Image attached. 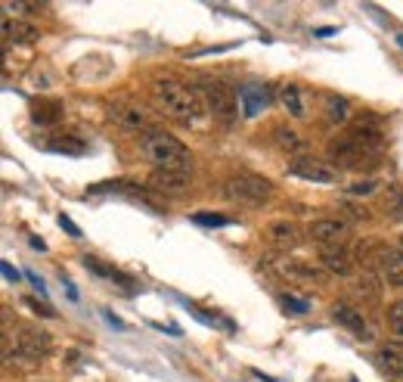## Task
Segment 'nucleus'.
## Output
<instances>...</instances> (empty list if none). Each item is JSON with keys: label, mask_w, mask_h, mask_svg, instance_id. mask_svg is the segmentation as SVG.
<instances>
[{"label": "nucleus", "mask_w": 403, "mask_h": 382, "mask_svg": "<svg viewBox=\"0 0 403 382\" xmlns=\"http://www.w3.org/2000/svg\"><path fill=\"white\" fill-rule=\"evenodd\" d=\"M332 317H335V323H338V327L351 329V333H354V336H360V339H372L369 323H366V317L360 314L357 308H351V305H344V301H338V305L332 308Z\"/></svg>", "instance_id": "obj_18"}, {"label": "nucleus", "mask_w": 403, "mask_h": 382, "mask_svg": "<svg viewBox=\"0 0 403 382\" xmlns=\"http://www.w3.org/2000/svg\"><path fill=\"white\" fill-rule=\"evenodd\" d=\"M264 243L276 252H289L295 246H301V227L295 221H270L264 227Z\"/></svg>", "instance_id": "obj_12"}, {"label": "nucleus", "mask_w": 403, "mask_h": 382, "mask_svg": "<svg viewBox=\"0 0 403 382\" xmlns=\"http://www.w3.org/2000/svg\"><path fill=\"white\" fill-rule=\"evenodd\" d=\"M276 273L285 280H304V283H313V280H323V271L311 268V264H301V261H292V258H276Z\"/></svg>", "instance_id": "obj_21"}, {"label": "nucleus", "mask_w": 403, "mask_h": 382, "mask_svg": "<svg viewBox=\"0 0 403 382\" xmlns=\"http://www.w3.org/2000/svg\"><path fill=\"white\" fill-rule=\"evenodd\" d=\"M202 97L208 103V112L220 121V125H233L239 118V93L229 90L224 81H205L202 84Z\"/></svg>", "instance_id": "obj_5"}, {"label": "nucleus", "mask_w": 403, "mask_h": 382, "mask_svg": "<svg viewBox=\"0 0 403 382\" xmlns=\"http://www.w3.org/2000/svg\"><path fill=\"white\" fill-rule=\"evenodd\" d=\"M25 277H28V280H31V283H34V289H38L41 295H47V286H44V280H41V277H38V273H34V271H25Z\"/></svg>", "instance_id": "obj_36"}, {"label": "nucleus", "mask_w": 403, "mask_h": 382, "mask_svg": "<svg viewBox=\"0 0 403 382\" xmlns=\"http://www.w3.org/2000/svg\"><path fill=\"white\" fill-rule=\"evenodd\" d=\"M323 103H326V118L332 121V125H344V121L351 118L348 100L338 97V93H326V97H323Z\"/></svg>", "instance_id": "obj_25"}, {"label": "nucleus", "mask_w": 403, "mask_h": 382, "mask_svg": "<svg viewBox=\"0 0 403 382\" xmlns=\"http://www.w3.org/2000/svg\"><path fill=\"white\" fill-rule=\"evenodd\" d=\"M22 305L28 308V311H34L38 317H56V311L47 305V301H38V299H31V295H25V299H22Z\"/></svg>", "instance_id": "obj_30"}, {"label": "nucleus", "mask_w": 403, "mask_h": 382, "mask_svg": "<svg viewBox=\"0 0 403 382\" xmlns=\"http://www.w3.org/2000/svg\"><path fill=\"white\" fill-rule=\"evenodd\" d=\"M59 280H62V286H66V289H69V299H71V301H78V299H81V295H78V289H75V283H71V280L66 277V273H59Z\"/></svg>", "instance_id": "obj_37"}, {"label": "nucleus", "mask_w": 403, "mask_h": 382, "mask_svg": "<svg viewBox=\"0 0 403 382\" xmlns=\"http://www.w3.org/2000/svg\"><path fill=\"white\" fill-rule=\"evenodd\" d=\"M385 208L391 212L394 221H403V190H388L385 196Z\"/></svg>", "instance_id": "obj_29"}, {"label": "nucleus", "mask_w": 403, "mask_h": 382, "mask_svg": "<svg viewBox=\"0 0 403 382\" xmlns=\"http://www.w3.org/2000/svg\"><path fill=\"white\" fill-rule=\"evenodd\" d=\"M239 109H242V118H255L257 112H264L270 106V93L264 84H257V81H248V84H242L239 90Z\"/></svg>", "instance_id": "obj_14"}, {"label": "nucleus", "mask_w": 403, "mask_h": 382, "mask_svg": "<svg viewBox=\"0 0 403 382\" xmlns=\"http://www.w3.org/2000/svg\"><path fill=\"white\" fill-rule=\"evenodd\" d=\"M220 196L229 199L236 205H246V208H261L273 199V184L267 177L255 175V171H236L224 180L220 186Z\"/></svg>", "instance_id": "obj_3"}, {"label": "nucleus", "mask_w": 403, "mask_h": 382, "mask_svg": "<svg viewBox=\"0 0 403 382\" xmlns=\"http://www.w3.org/2000/svg\"><path fill=\"white\" fill-rule=\"evenodd\" d=\"M190 221L199 227H233L236 224V218L220 214V212H196V214H190Z\"/></svg>", "instance_id": "obj_26"}, {"label": "nucleus", "mask_w": 403, "mask_h": 382, "mask_svg": "<svg viewBox=\"0 0 403 382\" xmlns=\"http://www.w3.org/2000/svg\"><path fill=\"white\" fill-rule=\"evenodd\" d=\"M103 314H106V320H109V323H112V327H118V329H125V323H121V320H118V317H115L112 311H103Z\"/></svg>", "instance_id": "obj_38"}, {"label": "nucleus", "mask_w": 403, "mask_h": 382, "mask_svg": "<svg viewBox=\"0 0 403 382\" xmlns=\"http://www.w3.org/2000/svg\"><path fill=\"white\" fill-rule=\"evenodd\" d=\"M348 134L354 137L360 146H366L372 156H379L385 149V128H381V118L372 112H360L354 121H351Z\"/></svg>", "instance_id": "obj_7"}, {"label": "nucleus", "mask_w": 403, "mask_h": 382, "mask_svg": "<svg viewBox=\"0 0 403 382\" xmlns=\"http://www.w3.org/2000/svg\"><path fill=\"white\" fill-rule=\"evenodd\" d=\"M31 249H38V252H47V243L41 240V236H31Z\"/></svg>", "instance_id": "obj_39"}, {"label": "nucleus", "mask_w": 403, "mask_h": 382, "mask_svg": "<svg viewBox=\"0 0 403 382\" xmlns=\"http://www.w3.org/2000/svg\"><path fill=\"white\" fill-rule=\"evenodd\" d=\"M16 348H19V355L28 360H41L53 351V336L44 333L38 323H22V327L16 329Z\"/></svg>", "instance_id": "obj_8"}, {"label": "nucleus", "mask_w": 403, "mask_h": 382, "mask_svg": "<svg viewBox=\"0 0 403 382\" xmlns=\"http://www.w3.org/2000/svg\"><path fill=\"white\" fill-rule=\"evenodd\" d=\"M0 28H3V50L13 47V44H34V41L41 38L38 28L31 22H25V19H16V22H13L10 16H3L0 19Z\"/></svg>", "instance_id": "obj_15"}, {"label": "nucleus", "mask_w": 403, "mask_h": 382, "mask_svg": "<svg viewBox=\"0 0 403 382\" xmlns=\"http://www.w3.org/2000/svg\"><path fill=\"white\" fill-rule=\"evenodd\" d=\"M0 268H3V277H6V280H13V283H19V277H22V273H19L16 268H13L10 261H3V264H0Z\"/></svg>", "instance_id": "obj_35"}, {"label": "nucleus", "mask_w": 403, "mask_h": 382, "mask_svg": "<svg viewBox=\"0 0 403 382\" xmlns=\"http://www.w3.org/2000/svg\"><path fill=\"white\" fill-rule=\"evenodd\" d=\"M320 261L329 273H338V277H351L354 271V258H351L348 246H320Z\"/></svg>", "instance_id": "obj_17"}, {"label": "nucleus", "mask_w": 403, "mask_h": 382, "mask_svg": "<svg viewBox=\"0 0 403 382\" xmlns=\"http://www.w3.org/2000/svg\"><path fill=\"white\" fill-rule=\"evenodd\" d=\"M44 149H50V153H66V156H84L87 153V143L81 140V137H53V140L44 143Z\"/></svg>", "instance_id": "obj_24"}, {"label": "nucleus", "mask_w": 403, "mask_h": 382, "mask_svg": "<svg viewBox=\"0 0 403 382\" xmlns=\"http://www.w3.org/2000/svg\"><path fill=\"white\" fill-rule=\"evenodd\" d=\"M329 158H332L335 168H363L366 162H372V156L366 146H360V143L351 137L348 131L338 134L329 140Z\"/></svg>", "instance_id": "obj_6"}, {"label": "nucleus", "mask_w": 403, "mask_h": 382, "mask_svg": "<svg viewBox=\"0 0 403 382\" xmlns=\"http://www.w3.org/2000/svg\"><path fill=\"white\" fill-rule=\"evenodd\" d=\"M391 329L397 336H403V305L394 308V314H391Z\"/></svg>", "instance_id": "obj_34"}, {"label": "nucleus", "mask_w": 403, "mask_h": 382, "mask_svg": "<svg viewBox=\"0 0 403 382\" xmlns=\"http://www.w3.org/2000/svg\"><path fill=\"white\" fill-rule=\"evenodd\" d=\"M376 367L385 376L400 379L403 376V345L400 342H388L376 351Z\"/></svg>", "instance_id": "obj_19"}, {"label": "nucleus", "mask_w": 403, "mask_h": 382, "mask_svg": "<svg viewBox=\"0 0 403 382\" xmlns=\"http://www.w3.org/2000/svg\"><path fill=\"white\" fill-rule=\"evenodd\" d=\"M62 115H66V109L59 100H34L31 103V121L41 128H53L56 121H62Z\"/></svg>", "instance_id": "obj_22"}, {"label": "nucleus", "mask_w": 403, "mask_h": 382, "mask_svg": "<svg viewBox=\"0 0 403 382\" xmlns=\"http://www.w3.org/2000/svg\"><path fill=\"white\" fill-rule=\"evenodd\" d=\"M180 305H183V308H190V311L196 314L202 323H208V327H224V329H233V323H229V320H224V317H218V314H208V311H202V308H199V305H192L190 299H180Z\"/></svg>", "instance_id": "obj_27"}, {"label": "nucleus", "mask_w": 403, "mask_h": 382, "mask_svg": "<svg viewBox=\"0 0 403 382\" xmlns=\"http://www.w3.org/2000/svg\"><path fill=\"white\" fill-rule=\"evenodd\" d=\"M351 382H357V379H351Z\"/></svg>", "instance_id": "obj_42"}, {"label": "nucleus", "mask_w": 403, "mask_h": 382, "mask_svg": "<svg viewBox=\"0 0 403 382\" xmlns=\"http://www.w3.org/2000/svg\"><path fill=\"white\" fill-rule=\"evenodd\" d=\"M329 34H335V28H316V38H329Z\"/></svg>", "instance_id": "obj_40"}, {"label": "nucleus", "mask_w": 403, "mask_h": 382, "mask_svg": "<svg viewBox=\"0 0 403 382\" xmlns=\"http://www.w3.org/2000/svg\"><path fill=\"white\" fill-rule=\"evenodd\" d=\"M289 175L298 177V180H307V184H335L338 168L320 162V158L301 156V158H295V162H289Z\"/></svg>", "instance_id": "obj_10"}, {"label": "nucleus", "mask_w": 403, "mask_h": 382, "mask_svg": "<svg viewBox=\"0 0 403 382\" xmlns=\"http://www.w3.org/2000/svg\"><path fill=\"white\" fill-rule=\"evenodd\" d=\"M140 153L162 171H183V175H192L190 149H186L174 134L162 131V128H155V131H149V134H140Z\"/></svg>", "instance_id": "obj_2"}, {"label": "nucleus", "mask_w": 403, "mask_h": 382, "mask_svg": "<svg viewBox=\"0 0 403 382\" xmlns=\"http://www.w3.org/2000/svg\"><path fill=\"white\" fill-rule=\"evenodd\" d=\"M357 292L363 295V289H366V295H376V280H372V273H363V277H357Z\"/></svg>", "instance_id": "obj_32"}, {"label": "nucleus", "mask_w": 403, "mask_h": 382, "mask_svg": "<svg viewBox=\"0 0 403 382\" xmlns=\"http://www.w3.org/2000/svg\"><path fill=\"white\" fill-rule=\"evenodd\" d=\"M276 100L283 103V109L289 112L292 118H307V93L301 90L298 84H283Z\"/></svg>", "instance_id": "obj_20"}, {"label": "nucleus", "mask_w": 403, "mask_h": 382, "mask_svg": "<svg viewBox=\"0 0 403 382\" xmlns=\"http://www.w3.org/2000/svg\"><path fill=\"white\" fill-rule=\"evenodd\" d=\"M59 227H62V230H66V233H69V236H75V240H81V227H78V224H75V221H71V218H69V214H66V212H62V214H59Z\"/></svg>", "instance_id": "obj_33"}, {"label": "nucleus", "mask_w": 403, "mask_h": 382, "mask_svg": "<svg viewBox=\"0 0 403 382\" xmlns=\"http://www.w3.org/2000/svg\"><path fill=\"white\" fill-rule=\"evenodd\" d=\"M84 268H87L90 273H97V277L109 280V283H115V286H121V289H125V295H134V292H136V283H134V277H127V273H121L118 268H112V264L99 261V258H93V255H84Z\"/></svg>", "instance_id": "obj_16"}, {"label": "nucleus", "mask_w": 403, "mask_h": 382, "mask_svg": "<svg viewBox=\"0 0 403 382\" xmlns=\"http://www.w3.org/2000/svg\"><path fill=\"white\" fill-rule=\"evenodd\" d=\"M279 301H283V308H285V311H292V314H307V311H311V301L298 299V295H292V292H283V295H279Z\"/></svg>", "instance_id": "obj_28"}, {"label": "nucleus", "mask_w": 403, "mask_h": 382, "mask_svg": "<svg viewBox=\"0 0 403 382\" xmlns=\"http://www.w3.org/2000/svg\"><path fill=\"white\" fill-rule=\"evenodd\" d=\"M149 190L158 193V196H171V199H177V196H186V190H190V184H192V175H183V171H162V168H155L153 175H149Z\"/></svg>", "instance_id": "obj_11"}, {"label": "nucleus", "mask_w": 403, "mask_h": 382, "mask_svg": "<svg viewBox=\"0 0 403 382\" xmlns=\"http://www.w3.org/2000/svg\"><path fill=\"white\" fill-rule=\"evenodd\" d=\"M273 140H276V146L285 149V153H304L307 149V140L301 134H295L289 125H279L276 131H273Z\"/></svg>", "instance_id": "obj_23"}, {"label": "nucleus", "mask_w": 403, "mask_h": 382, "mask_svg": "<svg viewBox=\"0 0 403 382\" xmlns=\"http://www.w3.org/2000/svg\"><path fill=\"white\" fill-rule=\"evenodd\" d=\"M372 190H379V180H360V184L348 186V193H351V196H369Z\"/></svg>", "instance_id": "obj_31"}, {"label": "nucleus", "mask_w": 403, "mask_h": 382, "mask_svg": "<svg viewBox=\"0 0 403 382\" xmlns=\"http://www.w3.org/2000/svg\"><path fill=\"white\" fill-rule=\"evenodd\" d=\"M153 97H155L158 109L174 115V118L196 121L205 115V97H202V90L190 88V84L180 81V78H155Z\"/></svg>", "instance_id": "obj_1"}, {"label": "nucleus", "mask_w": 403, "mask_h": 382, "mask_svg": "<svg viewBox=\"0 0 403 382\" xmlns=\"http://www.w3.org/2000/svg\"><path fill=\"white\" fill-rule=\"evenodd\" d=\"M400 243H403V236H400Z\"/></svg>", "instance_id": "obj_41"}, {"label": "nucleus", "mask_w": 403, "mask_h": 382, "mask_svg": "<svg viewBox=\"0 0 403 382\" xmlns=\"http://www.w3.org/2000/svg\"><path fill=\"white\" fill-rule=\"evenodd\" d=\"M311 236L320 246H341L351 236V224L344 218H323L311 224Z\"/></svg>", "instance_id": "obj_13"}, {"label": "nucleus", "mask_w": 403, "mask_h": 382, "mask_svg": "<svg viewBox=\"0 0 403 382\" xmlns=\"http://www.w3.org/2000/svg\"><path fill=\"white\" fill-rule=\"evenodd\" d=\"M106 115H109V121H115L118 128H125V131H140V134L155 131L153 109H146V106L136 103V100H112V103L106 106Z\"/></svg>", "instance_id": "obj_4"}, {"label": "nucleus", "mask_w": 403, "mask_h": 382, "mask_svg": "<svg viewBox=\"0 0 403 382\" xmlns=\"http://www.w3.org/2000/svg\"><path fill=\"white\" fill-rule=\"evenodd\" d=\"M369 264H372V268H376L391 286H403V249H394V246H372Z\"/></svg>", "instance_id": "obj_9"}]
</instances>
